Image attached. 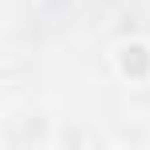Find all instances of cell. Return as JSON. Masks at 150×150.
Listing matches in <instances>:
<instances>
[{
    "instance_id": "6da1fadb",
    "label": "cell",
    "mask_w": 150,
    "mask_h": 150,
    "mask_svg": "<svg viewBox=\"0 0 150 150\" xmlns=\"http://www.w3.org/2000/svg\"><path fill=\"white\" fill-rule=\"evenodd\" d=\"M118 65H122V73L130 77V81H142V77L150 73V49L146 45H122L118 49Z\"/></svg>"
}]
</instances>
